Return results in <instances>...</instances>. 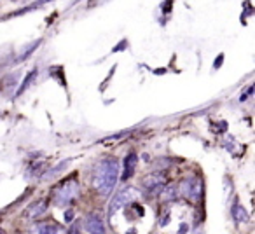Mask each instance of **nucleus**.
Here are the masks:
<instances>
[{
    "label": "nucleus",
    "instance_id": "nucleus-1",
    "mask_svg": "<svg viewBox=\"0 0 255 234\" xmlns=\"http://www.w3.org/2000/svg\"><path fill=\"white\" fill-rule=\"evenodd\" d=\"M119 177V161L117 159H103L93 170L91 184L100 196H110L117 184Z\"/></svg>",
    "mask_w": 255,
    "mask_h": 234
},
{
    "label": "nucleus",
    "instance_id": "nucleus-2",
    "mask_svg": "<svg viewBox=\"0 0 255 234\" xmlns=\"http://www.w3.org/2000/svg\"><path fill=\"white\" fill-rule=\"evenodd\" d=\"M180 194L184 196L187 201L199 203L203 196V182L198 177H187L180 184Z\"/></svg>",
    "mask_w": 255,
    "mask_h": 234
},
{
    "label": "nucleus",
    "instance_id": "nucleus-3",
    "mask_svg": "<svg viewBox=\"0 0 255 234\" xmlns=\"http://www.w3.org/2000/svg\"><path fill=\"white\" fill-rule=\"evenodd\" d=\"M79 196V184L77 182H65L63 185H60L54 194V205L65 206L70 201H74Z\"/></svg>",
    "mask_w": 255,
    "mask_h": 234
},
{
    "label": "nucleus",
    "instance_id": "nucleus-4",
    "mask_svg": "<svg viewBox=\"0 0 255 234\" xmlns=\"http://www.w3.org/2000/svg\"><path fill=\"white\" fill-rule=\"evenodd\" d=\"M140 198V192L136 191L135 187H129V189H124V191L117 192L116 198L112 199L110 203V210H109V215H114L116 212H119L123 206H126L128 203H131L133 199Z\"/></svg>",
    "mask_w": 255,
    "mask_h": 234
},
{
    "label": "nucleus",
    "instance_id": "nucleus-5",
    "mask_svg": "<svg viewBox=\"0 0 255 234\" xmlns=\"http://www.w3.org/2000/svg\"><path fill=\"white\" fill-rule=\"evenodd\" d=\"M142 185L149 194H156L164 187V177L161 173H150L147 177H143Z\"/></svg>",
    "mask_w": 255,
    "mask_h": 234
},
{
    "label": "nucleus",
    "instance_id": "nucleus-6",
    "mask_svg": "<svg viewBox=\"0 0 255 234\" xmlns=\"http://www.w3.org/2000/svg\"><path fill=\"white\" fill-rule=\"evenodd\" d=\"M86 231H88V233H96V234L105 233V224H103V219L100 213L93 212L86 217Z\"/></svg>",
    "mask_w": 255,
    "mask_h": 234
},
{
    "label": "nucleus",
    "instance_id": "nucleus-7",
    "mask_svg": "<svg viewBox=\"0 0 255 234\" xmlns=\"http://www.w3.org/2000/svg\"><path fill=\"white\" fill-rule=\"evenodd\" d=\"M46 210H47V201H46V199H40V201L32 203V205L26 208L25 215L28 217V219H37V217L44 215V213H46Z\"/></svg>",
    "mask_w": 255,
    "mask_h": 234
},
{
    "label": "nucleus",
    "instance_id": "nucleus-8",
    "mask_svg": "<svg viewBox=\"0 0 255 234\" xmlns=\"http://www.w3.org/2000/svg\"><path fill=\"white\" fill-rule=\"evenodd\" d=\"M136 163H138V157H136V154H128L126 159H124V171H123V180L126 182L128 178L131 177L133 173H135L136 170Z\"/></svg>",
    "mask_w": 255,
    "mask_h": 234
},
{
    "label": "nucleus",
    "instance_id": "nucleus-9",
    "mask_svg": "<svg viewBox=\"0 0 255 234\" xmlns=\"http://www.w3.org/2000/svg\"><path fill=\"white\" fill-rule=\"evenodd\" d=\"M233 219H234V222H236V224L247 222L248 215H247V212H245L243 206H240V205H234L233 206Z\"/></svg>",
    "mask_w": 255,
    "mask_h": 234
},
{
    "label": "nucleus",
    "instance_id": "nucleus-10",
    "mask_svg": "<svg viewBox=\"0 0 255 234\" xmlns=\"http://www.w3.org/2000/svg\"><path fill=\"white\" fill-rule=\"evenodd\" d=\"M35 77H37V70H32L28 75H26V79H25V81H23L21 88L18 89V93H16V95H21V93L25 91L26 88H30V84H32V82L35 81Z\"/></svg>",
    "mask_w": 255,
    "mask_h": 234
},
{
    "label": "nucleus",
    "instance_id": "nucleus-11",
    "mask_svg": "<svg viewBox=\"0 0 255 234\" xmlns=\"http://www.w3.org/2000/svg\"><path fill=\"white\" fill-rule=\"evenodd\" d=\"M56 227H49L47 224H37L33 227V233H56Z\"/></svg>",
    "mask_w": 255,
    "mask_h": 234
},
{
    "label": "nucleus",
    "instance_id": "nucleus-12",
    "mask_svg": "<svg viewBox=\"0 0 255 234\" xmlns=\"http://www.w3.org/2000/svg\"><path fill=\"white\" fill-rule=\"evenodd\" d=\"M170 199H175L173 198V191H171V187H166V192H163V194H161V201H170Z\"/></svg>",
    "mask_w": 255,
    "mask_h": 234
},
{
    "label": "nucleus",
    "instance_id": "nucleus-13",
    "mask_svg": "<svg viewBox=\"0 0 255 234\" xmlns=\"http://www.w3.org/2000/svg\"><path fill=\"white\" fill-rule=\"evenodd\" d=\"M222 58H224V56H222V54H220V56H219V60H217V63L213 65V67H215V68H219V67H220V63H222Z\"/></svg>",
    "mask_w": 255,
    "mask_h": 234
},
{
    "label": "nucleus",
    "instance_id": "nucleus-14",
    "mask_svg": "<svg viewBox=\"0 0 255 234\" xmlns=\"http://www.w3.org/2000/svg\"><path fill=\"white\" fill-rule=\"evenodd\" d=\"M65 219H67V220H72V213H70V210H68V212H67V215H65Z\"/></svg>",
    "mask_w": 255,
    "mask_h": 234
}]
</instances>
